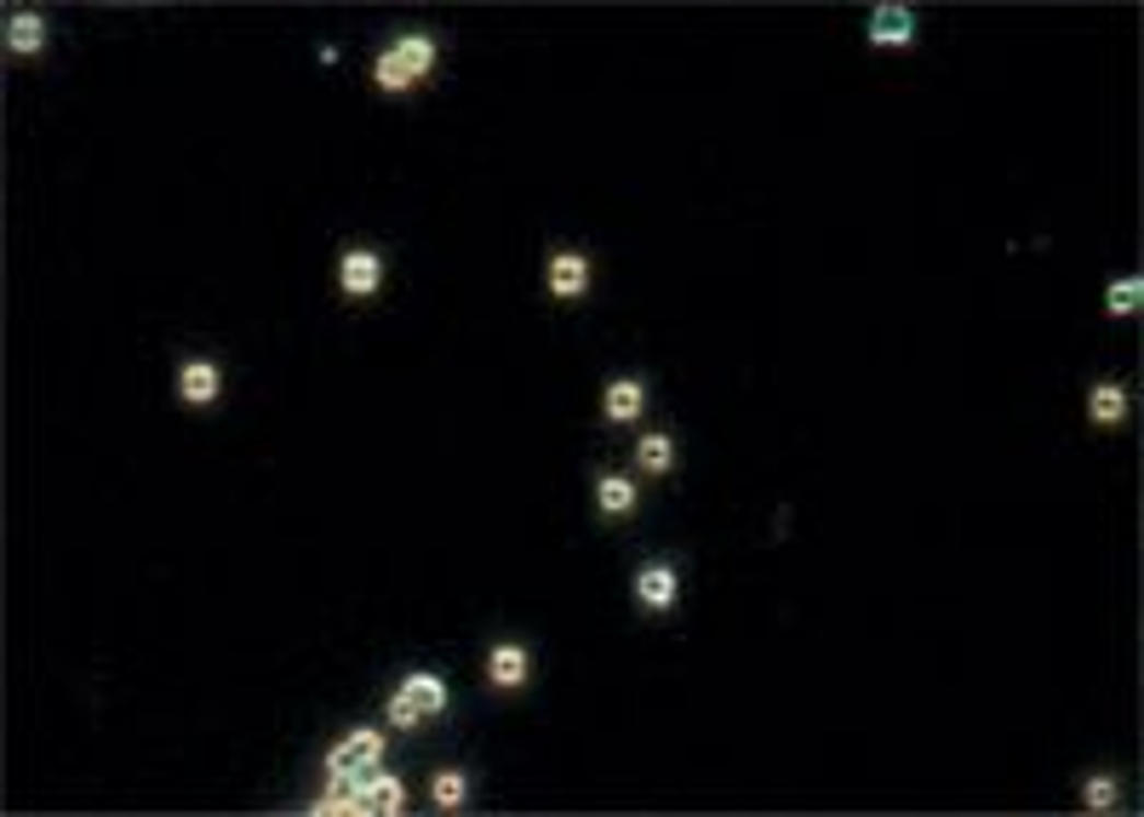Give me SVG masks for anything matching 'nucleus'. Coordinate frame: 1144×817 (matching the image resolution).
<instances>
[{
	"label": "nucleus",
	"mask_w": 1144,
	"mask_h": 817,
	"mask_svg": "<svg viewBox=\"0 0 1144 817\" xmlns=\"http://www.w3.org/2000/svg\"><path fill=\"white\" fill-rule=\"evenodd\" d=\"M429 69H436V40H429V35H401L390 52L378 58L372 74H378V86H384V92H406L413 81H424Z\"/></svg>",
	"instance_id": "nucleus-1"
},
{
	"label": "nucleus",
	"mask_w": 1144,
	"mask_h": 817,
	"mask_svg": "<svg viewBox=\"0 0 1144 817\" xmlns=\"http://www.w3.org/2000/svg\"><path fill=\"white\" fill-rule=\"evenodd\" d=\"M378 760H384V732H372V726H355V732H344L338 744L326 749V772H333V778H344V783H355V778L378 772Z\"/></svg>",
	"instance_id": "nucleus-2"
},
{
	"label": "nucleus",
	"mask_w": 1144,
	"mask_h": 817,
	"mask_svg": "<svg viewBox=\"0 0 1144 817\" xmlns=\"http://www.w3.org/2000/svg\"><path fill=\"white\" fill-rule=\"evenodd\" d=\"M349 795H355V812H361V817H372V812H401V806H406L401 778H384V772L355 778V783H349Z\"/></svg>",
	"instance_id": "nucleus-3"
},
{
	"label": "nucleus",
	"mask_w": 1144,
	"mask_h": 817,
	"mask_svg": "<svg viewBox=\"0 0 1144 817\" xmlns=\"http://www.w3.org/2000/svg\"><path fill=\"white\" fill-rule=\"evenodd\" d=\"M378 280H384V258H378V252H344V258H338V287L349 297L378 292Z\"/></svg>",
	"instance_id": "nucleus-4"
},
{
	"label": "nucleus",
	"mask_w": 1144,
	"mask_h": 817,
	"mask_svg": "<svg viewBox=\"0 0 1144 817\" xmlns=\"http://www.w3.org/2000/svg\"><path fill=\"white\" fill-rule=\"evenodd\" d=\"M675 590H681V583H675V572L665 567V560H652V567L635 572V600H642L647 611H670L675 606Z\"/></svg>",
	"instance_id": "nucleus-5"
},
{
	"label": "nucleus",
	"mask_w": 1144,
	"mask_h": 817,
	"mask_svg": "<svg viewBox=\"0 0 1144 817\" xmlns=\"http://www.w3.org/2000/svg\"><path fill=\"white\" fill-rule=\"evenodd\" d=\"M218 389H223V377H218L212 361H184V366H177V395H184L189 406H212Z\"/></svg>",
	"instance_id": "nucleus-6"
},
{
	"label": "nucleus",
	"mask_w": 1144,
	"mask_h": 817,
	"mask_svg": "<svg viewBox=\"0 0 1144 817\" xmlns=\"http://www.w3.org/2000/svg\"><path fill=\"white\" fill-rule=\"evenodd\" d=\"M395 692H401L406 703H413V709L424 714V721H429V714H441V709H447V680H441V675H429V669L406 675V680L395 686Z\"/></svg>",
	"instance_id": "nucleus-7"
},
{
	"label": "nucleus",
	"mask_w": 1144,
	"mask_h": 817,
	"mask_svg": "<svg viewBox=\"0 0 1144 817\" xmlns=\"http://www.w3.org/2000/svg\"><path fill=\"white\" fill-rule=\"evenodd\" d=\"M583 287H590V264H583L578 252H555V258H550V292L555 297H578Z\"/></svg>",
	"instance_id": "nucleus-8"
},
{
	"label": "nucleus",
	"mask_w": 1144,
	"mask_h": 817,
	"mask_svg": "<svg viewBox=\"0 0 1144 817\" xmlns=\"http://www.w3.org/2000/svg\"><path fill=\"white\" fill-rule=\"evenodd\" d=\"M7 46H12L18 58H35L41 46H46V23L35 12H12L7 17Z\"/></svg>",
	"instance_id": "nucleus-9"
},
{
	"label": "nucleus",
	"mask_w": 1144,
	"mask_h": 817,
	"mask_svg": "<svg viewBox=\"0 0 1144 817\" xmlns=\"http://www.w3.org/2000/svg\"><path fill=\"white\" fill-rule=\"evenodd\" d=\"M910 12L904 7H876V17H870V46H910Z\"/></svg>",
	"instance_id": "nucleus-10"
},
{
	"label": "nucleus",
	"mask_w": 1144,
	"mask_h": 817,
	"mask_svg": "<svg viewBox=\"0 0 1144 817\" xmlns=\"http://www.w3.org/2000/svg\"><path fill=\"white\" fill-rule=\"evenodd\" d=\"M642 383L635 377H619V383H606V418L613 423H629V418H642Z\"/></svg>",
	"instance_id": "nucleus-11"
},
{
	"label": "nucleus",
	"mask_w": 1144,
	"mask_h": 817,
	"mask_svg": "<svg viewBox=\"0 0 1144 817\" xmlns=\"http://www.w3.org/2000/svg\"><path fill=\"white\" fill-rule=\"evenodd\" d=\"M487 675H493V686H521L527 680V652L521 646H493V657H487Z\"/></svg>",
	"instance_id": "nucleus-12"
},
{
	"label": "nucleus",
	"mask_w": 1144,
	"mask_h": 817,
	"mask_svg": "<svg viewBox=\"0 0 1144 817\" xmlns=\"http://www.w3.org/2000/svg\"><path fill=\"white\" fill-rule=\"evenodd\" d=\"M1087 412H1093V423H1122L1128 418V389L1122 383H1099V389L1087 395Z\"/></svg>",
	"instance_id": "nucleus-13"
},
{
	"label": "nucleus",
	"mask_w": 1144,
	"mask_h": 817,
	"mask_svg": "<svg viewBox=\"0 0 1144 817\" xmlns=\"http://www.w3.org/2000/svg\"><path fill=\"white\" fill-rule=\"evenodd\" d=\"M596 503H601V515H629V509H635V487H629L624 475H601Z\"/></svg>",
	"instance_id": "nucleus-14"
},
{
	"label": "nucleus",
	"mask_w": 1144,
	"mask_h": 817,
	"mask_svg": "<svg viewBox=\"0 0 1144 817\" xmlns=\"http://www.w3.org/2000/svg\"><path fill=\"white\" fill-rule=\"evenodd\" d=\"M635 457H642V469H647V475H665V469L675 464V441H670V435H642Z\"/></svg>",
	"instance_id": "nucleus-15"
},
{
	"label": "nucleus",
	"mask_w": 1144,
	"mask_h": 817,
	"mask_svg": "<svg viewBox=\"0 0 1144 817\" xmlns=\"http://www.w3.org/2000/svg\"><path fill=\"white\" fill-rule=\"evenodd\" d=\"M1082 801H1087L1093 812H1110L1116 801H1122V789H1116V778H1110V772H1093V778H1087V789H1082Z\"/></svg>",
	"instance_id": "nucleus-16"
},
{
	"label": "nucleus",
	"mask_w": 1144,
	"mask_h": 817,
	"mask_svg": "<svg viewBox=\"0 0 1144 817\" xmlns=\"http://www.w3.org/2000/svg\"><path fill=\"white\" fill-rule=\"evenodd\" d=\"M1139 297H1144L1139 275H1122V280L1110 287V297H1105V303H1110V315H1133V310H1139Z\"/></svg>",
	"instance_id": "nucleus-17"
},
{
	"label": "nucleus",
	"mask_w": 1144,
	"mask_h": 817,
	"mask_svg": "<svg viewBox=\"0 0 1144 817\" xmlns=\"http://www.w3.org/2000/svg\"><path fill=\"white\" fill-rule=\"evenodd\" d=\"M429 795H436V806H464V772H436Z\"/></svg>",
	"instance_id": "nucleus-18"
},
{
	"label": "nucleus",
	"mask_w": 1144,
	"mask_h": 817,
	"mask_svg": "<svg viewBox=\"0 0 1144 817\" xmlns=\"http://www.w3.org/2000/svg\"><path fill=\"white\" fill-rule=\"evenodd\" d=\"M418 721H424V714H418L413 703H406V698L395 692V698H390V726H401V732H406V726H418Z\"/></svg>",
	"instance_id": "nucleus-19"
}]
</instances>
